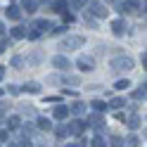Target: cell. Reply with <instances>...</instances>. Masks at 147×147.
<instances>
[{
  "instance_id": "1",
  "label": "cell",
  "mask_w": 147,
  "mask_h": 147,
  "mask_svg": "<svg viewBox=\"0 0 147 147\" xmlns=\"http://www.w3.org/2000/svg\"><path fill=\"white\" fill-rule=\"evenodd\" d=\"M83 43H86V38H83V36H67V38L62 40V45H59V48H62V50H78Z\"/></svg>"
},
{
  "instance_id": "2",
  "label": "cell",
  "mask_w": 147,
  "mask_h": 147,
  "mask_svg": "<svg viewBox=\"0 0 147 147\" xmlns=\"http://www.w3.org/2000/svg\"><path fill=\"white\" fill-rule=\"evenodd\" d=\"M112 69L114 71H131L133 69V59L131 57H114L112 59Z\"/></svg>"
},
{
  "instance_id": "3",
  "label": "cell",
  "mask_w": 147,
  "mask_h": 147,
  "mask_svg": "<svg viewBox=\"0 0 147 147\" xmlns=\"http://www.w3.org/2000/svg\"><path fill=\"white\" fill-rule=\"evenodd\" d=\"M88 12L93 14V17H107L109 14V10H107L102 3H90V0H88Z\"/></svg>"
},
{
  "instance_id": "4",
  "label": "cell",
  "mask_w": 147,
  "mask_h": 147,
  "mask_svg": "<svg viewBox=\"0 0 147 147\" xmlns=\"http://www.w3.org/2000/svg\"><path fill=\"white\" fill-rule=\"evenodd\" d=\"M52 67H57L59 71H67V69L71 67V62L64 57V55H55V57H52Z\"/></svg>"
},
{
  "instance_id": "5",
  "label": "cell",
  "mask_w": 147,
  "mask_h": 147,
  "mask_svg": "<svg viewBox=\"0 0 147 147\" xmlns=\"http://www.w3.org/2000/svg\"><path fill=\"white\" fill-rule=\"evenodd\" d=\"M102 123H105V119H102V114H100V112H95V114L88 116V126L95 128V131H102Z\"/></svg>"
},
{
  "instance_id": "6",
  "label": "cell",
  "mask_w": 147,
  "mask_h": 147,
  "mask_svg": "<svg viewBox=\"0 0 147 147\" xmlns=\"http://www.w3.org/2000/svg\"><path fill=\"white\" fill-rule=\"evenodd\" d=\"M76 64H78L81 71H93V69H95V59H93V57H86V55H83V57H78Z\"/></svg>"
},
{
  "instance_id": "7",
  "label": "cell",
  "mask_w": 147,
  "mask_h": 147,
  "mask_svg": "<svg viewBox=\"0 0 147 147\" xmlns=\"http://www.w3.org/2000/svg\"><path fill=\"white\" fill-rule=\"evenodd\" d=\"M69 128H71V135H81V133L88 128V123L83 121V119H76V121H71V123H69Z\"/></svg>"
},
{
  "instance_id": "8",
  "label": "cell",
  "mask_w": 147,
  "mask_h": 147,
  "mask_svg": "<svg viewBox=\"0 0 147 147\" xmlns=\"http://www.w3.org/2000/svg\"><path fill=\"white\" fill-rule=\"evenodd\" d=\"M52 116L57 119V121H64V119L69 116V107L67 105H57V107H55V112H52Z\"/></svg>"
},
{
  "instance_id": "9",
  "label": "cell",
  "mask_w": 147,
  "mask_h": 147,
  "mask_svg": "<svg viewBox=\"0 0 147 147\" xmlns=\"http://www.w3.org/2000/svg\"><path fill=\"white\" fill-rule=\"evenodd\" d=\"M38 5H40L38 0H22V5H19V7H22L24 12H29V14H33L36 10H38Z\"/></svg>"
},
{
  "instance_id": "10",
  "label": "cell",
  "mask_w": 147,
  "mask_h": 147,
  "mask_svg": "<svg viewBox=\"0 0 147 147\" xmlns=\"http://www.w3.org/2000/svg\"><path fill=\"white\" fill-rule=\"evenodd\" d=\"M5 14L10 17V19L19 22V19H22V7H19V5H10V7H7V10H5Z\"/></svg>"
},
{
  "instance_id": "11",
  "label": "cell",
  "mask_w": 147,
  "mask_h": 147,
  "mask_svg": "<svg viewBox=\"0 0 147 147\" xmlns=\"http://www.w3.org/2000/svg\"><path fill=\"white\" fill-rule=\"evenodd\" d=\"M126 29H128V26H126L123 19H114V22H112V31H114V36H123Z\"/></svg>"
},
{
  "instance_id": "12",
  "label": "cell",
  "mask_w": 147,
  "mask_h": 147,
  "mask_svg": "<svg viewBox=\"0 0 147 147\" xmlns=\"http://www.w3.org/2000/svg\"><path fill=\"white\" fill-rule=\"evenodd\" d=\"M10 38H14V40L26 38V26H14V29H10Z\"/></svg>"
},
{
  "instance_id": "13",
  "label": "cell",
  "mask_w": 147,
  "mask_h": 147,
  "mask_svg": "<svg viewBox=\"0 0 147 147\" xmlns=\"http://www.w3.org/2000/svg\"><path fill=\"white\" fill-rule=\"evenodd\" d=\"M55 135H57V138H69V135H71L69 123H59V126H55Z\"/></svg>"
},
{
  "instance_id": "14",
  "label": "cell",
  "mask_w": 147,
  "mask_h": 147,
  "mask_svg": "<svg viewBox=\"0 0 147 147\" xmlns=\"http://www.w3.org/2000/svg\"><path fill=\"white\" fill-rule=\"evenodd\" d=\"M22 93H40V83H36V81H29V83H24V88H19Z\"/></svg>"
},
{
  "instance_id": "15",
  "label": "cell",
  "mask_w": 147,
  "mask_h": 147,
  "mask_svg": "<svg viewBox=\"0 0 147 147\" xmlns=\"http://www.w3.org/2000/svg\"><path fill=\"white\" fill-rule=\"evenodd\" d=\"M69 112H71V114H76V116H83V114H86V102H74Z\"/></svg>"
},
{
  "instance_id": "16",
  "label": "cell",
  "mask_w": 147,
  "mask_h": 147,
  "mask_svg": "<svg viewBox=\"0 0 147 147\" xmlns=\"http://www.w3.org/2000/svg\"><path fill=\"white\" fill-rule=\"evenodd\" d=\"M126 126L131 128V131H138V128L142 126V121H140V116H138V114H133L131 119H128V123H126Z\"/></svg>"
},
{
  "instance_id": "17",
  "label": "cell",
  "mask_w": 147,
  "mask_h": 147,
  "mask_svg": "<svg viewBox=\"0 0 147 147\" xmlns=\"http://www.w3.org/2000/svg\"><path fill=\"white\" fill-rule=\"evenodd\" d=\"M33 26H36V29H38V31L43 33V31H48V29H52V22H48V19H38V22H36Z\"/></svg>"
},
{
  "instance_id": "18",
  "label": "cell",
  "mask_w": 147,
  "mask_h": 147,
  "mask_svg": "<svg viewBox=\"0 0 147 147\" xmlns=\"http://www.w3.org/2000/svg\"><path fill=\"white\" fill-rule=\"evenodd\" d=\"M38 128L40 131H52V121L45 119V116H38Z\"/></svg>"
},
{
  "instance_id": "19",
  "label": "cell",
  "mask_w": 147,
  "mask_h": 147,
  "mask_svg": "<svg viewBox=\"0 0 147 147\" xmlns=\"http://www.w3.org/2000/svg\"><path fill=\"white\" fill-rule=\"evenodd\" d=\"M67 0H55L52 3V12H67Z\"/></svg>"
},
{
  "instance_id": "20",
  "label": "cell",
  "mask_w": 147,
  "mask_h": 147,
  "mask_svg": "<svg viewBox=\"0 0 147 147\" xmlns=\"http://www.w3.org/2000/svg\"><path fill=\"white\" fill-rule=\"evenodd\" d=\"M19 126H22V119L19 116H10V119H7V128H10V131H17Z\"/></svg>"
},
{
  "instance_id": "21",
  "label": "cell",
  "mask_w": 147,
  "mask_h": 147,
  "mask_svg": "<svg viewBox=\"0 0 147 147\" xmlns=\"http://www.w3.org/2000/svg\"><path fill=\"white\" fill-rule=\"evenodd\" d=\"M24 64H26V59H24V57H19V55H17V57H12V62H10V67H14V69H24Z\"/></svg>"
},
{
  "instance_id": "22",
  "label": "cell",
  "mask_w": 147,
  "mask_h": 147,
  "mask_svg": "<svg viewBox=\"0 0 147 147\" xmlns=\"http://www.w3.org/2000/svg\"><path fill=\"white\" fill-rule=\"evenodd\" d=\"M26 36H29L31 40H36V38H40V31H38V29H36V26L31 24V26H29V31H26Z\"/></svg>"
},
{
  "instance_id": "23",
  "label": "cell",
  "mask_w": 147,
  "mask_h": 147,
  "mask_svg": "<svg viewBox=\"0 0 147 147\" xmlns=\"http://www.w3.org/2000/svg\"><path fill=\"white\" fill-rule=\"evenodd\" d=\"M123 105H126V100H121V97H114V100H112V102H109L107 107H112V109H121Z\"/></svg>"
},
{
  "instance_id": "24",
  "label": "cell",
  "mask_w": 147,
  "mask_h": 147,
  "mask_svg": "<svg viewBox=\"0 0 147 147\" xmlns=\"http://www.w3.org/2000/svg\"><path fill=\"white\" fill-rule=\"evenodd\" d=\"M19 112H22L24 116H36V109L29 107V105H22V107H19Z\"/></svg>"
},
{
  "instance_id": "25",
  "label": "cell",
  "mask_w": 147,
  "mask_h": 147,
  "mask_svg": "<svg viewBox=\"0 0 147 147\" xmlns=\"http://www.w3.org/2000/svg\"><path fill=\"white\" fill-rule=\"evenodd\" d=\"M145 95H147L145 86H142V88H135V90H133V100H145Z\"/></svg>"
},
{
  "instance_id": "26",
  "label": "cell",
  "mask_w": 147,
  "mask_h": 147,
  "mask_svg": "<svg viewBox=\"0 0 147 147\" xmlns=\"http://www.w3.org/2000/svg\"><path fill=\"white\" fill-rule=\"evenodd\" d=\"M90 105H93L95 112H107V105L102 102V100H95V102H90Z\"/></svg>"
},
{
  "instance_id": "27",
  "label": "cell",
  "mask_w": 147,
  "mask_h": 147,
  "mask_svg": "<svg viewBox=\"0 0 147 147\" xmlns=\"http://www.w3.org/2000/svg\"><path fill=\"white\" fill-rule=\"evenodd\" d=\"M123 145H131V147H135V145H140V138H138V135H128L126 140H123Z\"/></svg>"
},
{
  "instance_id": "28",
  "label": "cell",
  "mask_w": 147,
  "mask_h": 147,
  "mask_svg": "<svg viewBox=\"0 0 147 147\" xmlns=\"http://www.w3.org/2000/svg\"><path fill=\"white\" fill-rule=\"evenodd\" d=\"M128 86H131V83H128L126 78H121V81H116V83H114V88H116V90H126Z\"/></svg>"
},
{
  "instance_id": "29",
  "label": "cell",
  "mask_w": 147,
  "mask_h": 147,
  "mask_svg": "<svg viewBox=\"0 0 147 147\" xmlns=\"http://www.w3.org/2000/svg\"><path fill=\"white\" fill-rule=\"evenodd\" d=\"M88 5V0H71V7L74 10H81V7H86Z\"/></svg>"
},
{
  "instance_id": "30",
  "label": "cell",
  "mask_w": 147,
  "mask_h": 147,
  "mask_svg": "<svg viewBox=\"0 0 147 147\" xmlns=\"http://www.w3.org/2000/svg\"><path fill=\"white\" fill-rule=\"evenodd\" d=\"M7 45H10V38H5V36H0V55L7 50Z\"/></svg>"
},
{
  "instance_id": "31",
  "label": "cell",
  "mask_w": 147,
  "mask_h": 147,
  "mask_svg": "<svg viewBox=\"0 0 147 147\" xmlns=\"http://www.w3.org/2000/svg\"><path fill=\"white\" fill-rule=\"evenodd\" d=\"M90 145H95V147H102V145H105V138H102V135H95Z\"/></svg>"
},
{
  "instance_id": "32",
  "label": "cell",
  "mask_w": 147,
  "mask_h": 147,
  "mask_svg": "<svg viewBox=\"0 0 147 147\" xmlns=\"http://www.w3.org/2000/svg\"><path fill=\"white\" fill-rule=\"evenodd\" d=\"M64 31H67V26H52V36H59Z\"/></svg>"
},
{
  "instance_id": "33",
  "label": "cell",
  "mask_w": 147,
  "mask_h": 147,
  "mask_svg": "<svg viewBox=\"0 0 147 147\" xmlns=\"http://www.w3.org/2000/svg\"><path fill=\"white\" fill-rule=\"evenodd\" d=\"M7 90H10V95H19V93H22V90H19V86H10Z\"/></svg>"
},
{
  "instance_id": "34",
  "label": "cell",
  "mask_w": 147,
  "mask_h": 147,
  "mask_svg": "<svg viewBox=\"0 0 147 147\" xmlns=\"http://www.w3.org/2000/svg\"><path fill=\"white\" fill-rule=\"evenodd\" d=\"M67 83H71V86H78V83H81V81H78L76 76H69V78H67Z\"/></svg>"
},
{
  "instance_id": "35",
  "label": "cell",
  "mask_w": 147,
  "mask_h": 147,
  "mask_svg": "<svg viewBox=\"0 0 147 147\" xmlns=\"http://www.w3.org/2000/svg\"><path fill=\"white\" fill-rule=\"evenodd\" d=\"M29 62H33V64H36V62H40V52H38V55H33V57H29Z\"/></svg>"
},
{
  "instance_id": "36",
  "label": "cell",
  "mask_w": 147,
  "mask_h": 147,
  "mask_svg": "<svg viewBox=\"0 0 147 147\" xmlns=\"http://www.w3.org/2000/svg\"><path fill=\"white\" fill-rule=\"evenodd\" d=\"M7 109V102H3V100H0V112H5Z\"/></svg>"
},
{
  "instance_id": "37",
  "label": "cell",
  "mask_w": 147,
  "mask_h": 147,
  "mask_svg": "<svg viewBox=\"0 0 147 147\" xmlns=\"http://www.w3.org/2000/svg\"><path fill=\"white\" fill-rule=\"evenodd\" d=\"M0 36H5V24L0 22Z\"/></svg>"
},
{
  "instance_id": "38",
  "label": "cell",
  "mask_w": 147,
  "mask_h": 147,
  "mask_svg": "<svg viewBox=\"0 0 147 147\" xmlns=\"http://www.w3.org/2000/svg\"><path fill=\"white\" fill-rule=\"evenodd\" d=\"M3 76H5V67H0V81H3Z\"/></svg>"
},
{
  "instance_id": "39",
  "label": "cell",
  "mask_w": 147,
  "mask_h": 147,
  "mask_svg": "<svg viewBox=\"0 0 147 147\" xmlns=\"http://www.w3.org/2000/svg\"><path fill=\"white\" fill-rule=\"evenodd\" d=\"M0 95H3V88H0Z\"/></svg>"
},
{
  "instance_id": "40",
  "label": "cell",
  "mask_w": 147,
  "mask_h": 147,
  "mask_svg": "<svg viewBox=\"0 0 147 147\" xmlns=\"http://www.w3.org/2000/svg\"><path fill=\"white\" fill-rule=\"evenodd\" d=\"M38 3H45V0H38Z\"/></svg>"
}]
</instances>
